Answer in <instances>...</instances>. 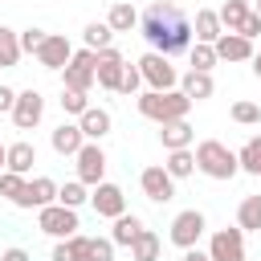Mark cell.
<instances>
[{
	"instance_id": "6da1fadb",
	"label": "cell",
	"mask_w": 261,
	"mask_h": 261,
	"mask_svg": "<svg viewBox=\"0 0 261 261\" xmlns=\"http://www.w3.org/2000/svg\"><path fill=\"white\" fill-rule=\"evenodd\" d=\"M139 33H143V41H147L155 53H167V57L188 53L192 41H196L192 16H188L179 4H171V0H155V4L139 16Z\"/></svg>"
},
{
	"instance_id": "7a4b0ae2",
	"label": "cell",
	"mask_w": 261,
	"mask_h": 261,
	"mask_svg": "<svg viewBox=\"0 0 261 261\" xmlns=\"http://www.w3.org/2000/svg\"><path fill=\"white\" fill-rule=\"evenodd\" d=\"M139 114L151 118V122H171V118H188V110L196 106L184 90H143L135 98Z\"/></svg>"
},
{
	"instance_id": "3957f363",
	"label": "cell",
	"mask_w": 261,
	"mask_h": 261,
	"mask_svg": "<svg viewBox=\"0 0 261 261\" xmlns=\"http://www.w3.org/2000/svg\"><path fill=\"white\" fill-rule=\"evenodd\" d=\"M196 171H204L208 179H220L224 184V179H232L241 171V159L220 139H204V143H196Z\"/></svg>"
},
{
	"instance_id": "277c9868",
	"label": "cell",
	"mask_w": 261,
	"mask_h": 261,
	"mask_svg": "<svg viewBox=\"0 0 261 261\" xmlns=\"http://www.w3.org/2000/svg\"><path fill=\"white\" fill-rule=\"evenodd\" d=\"M61 86L90 94V90L98 86V49H86V45H82V49H73L69 65L61 69Z\"/></svg>"
},
{
	"instance_id": "5b68a950",
	"label": "cell",
	"mask_w": 261,
	"mask_h": 261,
	"mask_svg": "<svg viewBox=\"0 0 261 261\" xmlns=\"http://www.w3.org/2000/svg\"><path fill=\"white\" fill-rule=\"evenodd\" d=\"M139 73H143V86H147V90H179V69L171 65L167 53L147 49V53L139 57Z\"/></svg>"
},
{
	"instance_id": "8992f818",
	"label": "cell",
	"mask_w": 261,
	"mask_h": 261,
	"mask_svg": "<svg viewBox=\"0 0 261 261\" xmlns=\"http://www.w3.org/2000/svg\"><path fill=\"white\" fill-rule=\"evenodd\" d=\"M37 228H41L45 237H53V241H65V237H73V232L82 228V220H77V208H65V204L57 200V204L37 208Z\"/></svg>"
},
{
	"instance_id": "52a82bcc",
	"label": "cell",
	"mask_w": 261,
	"mask_h": 261,
	"mask_svg": "<svg viewBox=\"0 0 261 261\" xmlns=\"http://www.w3.org/2000/svg\"><path fill=\"white\" fill-rule=\"evenodd\" d=\"M204 228H208L204 212H200V208H184V212H175L167 241H171L175 249H196V245H200V237H204Z\"/></svg>"
},
{
	"instance_id": "ba28073f",
	"label": "cell",
	"mask_w": 261,
	"mask_h": 261,
	"mask_svg": "<svg viewBox=\"0 0 261 261\" xmlns=\"http://www.w3.org/2000/svg\"><path fill=\"white\" fill-rule=\"evenodd\" d=\"M208 257H212V261H249V257H245V228H241V224L216 228V232L208 237Z\"/></svg>"
},
{
	"instance_id": "9c48e42d",
	"label": "cell",
	"mask_w": 261,
	"mask_h": 261,
	"mask_svg": "<svg viewBox=\"0 0 261 261\" xmlns=\"http://www.w3.org/2000/svg\"><path fill=\"white\" fill-rule=\"evenodd\" d=\"M8 118H12V126H16V130H37V126H41V118H45V94H41V90H33V86H29V90H20V94H16V106H12V114H8Z\"/></svg>"
},
{
	"instance_id": "30bf717a",
	"label": "cell",
	"mask_w": 261,
	"mask_h": 261,
	"mask_svg": "<svg viewBox=\"0 0 261 261\" xmlns=\"http://www.w3.org/2000/svg\"><path fill=\"white\" fill-rule=\"evenodd\" d=\"M139 188H143V196H147L151 204H167V200H175V175H171L163 163L143 167V171H139Z\"/></svg>"
},
{
	"instance_id": "8fae6325",
	"label": "cell",
	"mask_w": 261,
	"mask_h": 261,
	"mask_svg": "<svg viewBox=\"0 0 261 261\" xmlns=\"http://www.w3.org/2000/svg\"><path fill=\"white\" fill-rule=\"evenodd\" d=\"M73 163H77V179L86 188H94V184L106 179V151H102V143H90L86 139V147L73 155Z\"/></svg>"
},
{
	"instance_id": "7c38bea8",
	"label": "cell",
	"mask_w": 261,
	"mask_h": 261,
	"mask_svg": "<svg viewBox=\"0 0 261 261\" xmlns=\"http://www.w3.org/2000/svg\"><path fill=\"white\" fill-rule=\"evenodd\" d=\"M90 204H94V212L106 216V220H114V216L126 212V196H122V188L110 184V179H102V184L90 188Z\"/></svg>"
},
{
	"instance_id": "4fadbf2b",
	"label": "cell",
	"mask_w": 261,
	"mask_h": 261,
	"mask_svg": "<svg viewBox=\"0 0 261 261\" xmlns=\"http://www.w3.org/2000/svg\"><path fill=\"white\" fill-rule=\"evenodd\" d=\"M69 57H73V45H69V37H65V33H49V37H45V45L37 49V61H41L45 69H65V65H69Z\"/></svg>"
},
{
	"instance_id": "5bb4252c",
	"label": "cell",
	"mask_w": 261,
	"mask_h": 261,
	"mask_svg": "<svg viewBox=\"0 0 261 261\" xmlns=\"http://www.w3.org/2000/svg\"><path fill=\"white\" fill-rule=\"evenodd\" d=\"M122 69H126V57H122V53H118L114 45L98 49V86H102V90H114V94H118Z\"/></svg>"
},
{
	"instance_id": "9a60e30c",
	"label": "cell",
	"mask_w": 261,
	"mask_h": 261,
	"mask_svg": "<svg viewBox=\"0 0 261 261\" xmlns=\"http://www.w3.org/2000/svg\"><path fill=\"white\" fill-rule=\"evenodd\" d=\"M57 179H49V175H33L29 179V188H24V196L16 200V208H45V204H57Z\"/></svg>"
},
{
	"instance_id": "2e32d148",
	"label": "cell",
	"mask_w": 261,
	"mask_h": 261,
	"mask_svg": "<svg viewBox=\"0 0 261 261\" xmlns=\"http://www.w3.org/2000/svg\"><path fill=\"white\" fill-rule=\"evenodd\" d=\"M212 45H216V57L220 61H253V53H257L245 33H220Z\"/></svg>"
},
{
	"instance_id": "e0dca14e",
	"label": "cell",
	"mask_w": 261,
	"mask_h": 261,
	"mask_svg": "<svg viewBox=\"0 0 261 261\" xmlns=\"http://www.w3.org/2000/svg\"><path fill=\"white\" fill-rule=\"evenodd\" d=\"M77 126H82V135H86L90 143H102V139L110 135L114 118H110V110H106V106H86V114L77 118Z\"/></svg>"
},
{
	"instance_id": "ac0fdd59",
	"label": "cell",
	"mask_w": 261,
	"mask_h": 261,
	"mask_svg": "<svg viewBox=\"0 0 261 261\" xmlns=\"http://www.w3.org/2000/svg\"><path fill=\"white\" fill-rule=\"evenodd\" d=\"M159 143H163V151H179V147L196 143V130L188 118H171V122H159Z\"/></svg>"
},
{
	"instance_id": "d6986e66",
	"label": "cell",
	"mask_w": 261,
	"mask_h": 261,
	"mask_svg": "<svg viewBox=\"0 0 261 261\" xmlns=\"http://www.w3.org/2000/svg\"><path fill=\"white\" fill-rule=\"evenodd\" d=\"M49 147L57 151V155H65V159H73L82 147H86V135H82V126L77 122H61L53 135H49Z\"/></svg>"
},
{
	"instance_id": "ffe728a7",
	"label": "cell",
	"mask_w": 261,
	"mask_h": 261,
	"mask_svg": "<svg viewBox=\"0 0 261 261\" xmlns=\"http://www.w3.org/2000/svg\"><path fill=\"white\" fill-rule=\"evenodd\" d=\"M179 90H184L192 102H208V98L216 94V82H212L208 69H188V73H179Z\"/></svg>"
},
{
	"instance_id": "44dd1931",
	"label": "cell",
	"mask_w": 261,
	"mask_h": 261,
	"mask_svg": "<svg viewBox=\"0 0 261 261\" xmlns=\"http://www.w3.org/2000/svg\"><path fill=\"white\" fill-rule=\"evenodd\" d=\"M147 224H143V216H135V212H122V216H114V228H110V241L114 245H122V249H130L135 241H139V232H143Z\"/></svg>"
},
{
	"instance_id": "7402d4cb",
	"label": "cell",
	"mask_w": 261,
	"mask_h": 261,
	"mask_svg": "<svg viewBox=\"0 0 261 261\" xmlns=\"http://www.w3.org/2000/svg\"><path fill=\"white\" fill-rule=\"evenodd\" d=\"M139 8L130 4V0H114L110 4V12H106V24L114 29V33H130V29H139Z\"/></svg>"
},
{
	"instance_id": "603a6c76",
	"label": "cell",
	"mask_w": 261,
	"mask_h": 261,
	"mask_svg": "<svg viewBox=\"0 0 261 261\" xmlns=\"http://www.w3.org/2000/svg\"><path fill=\"white\" fill-rule=\"evenodd\" d=\"M192 33H196V41H216L220 33H224V24H220V12L216 8H196V16H192Z\"/></svg>"
},
{
	"instance_id": "cb8c5ba5",
	"label": "cell",
	"mask_w": 261,
	"mask_h": 261,
	"mask_svg": "<svg viewBox=\"0 0 261 261\" xmlns=\"http://www.w3.org/2000/svg\"><path fill=\"white\" fill-rule=\"evenodd\" d=\"M33 163H37V147H33L29 139H16V143H8V171H16V175H29V171H33Z\"/></svg>"
},
{
	"instance_id": "d4e9b609",
	"label": "cell",
	"mask_w": 261,
	"mask_h": 261,
	"mask_svg": "<svg viewBox=\"0 0 261 261\" xmlns=\"http://www.w3.org/2000/svg\"><path fill=\"white\" fill-rule=\"evenodd\" d=\"M20 33L16 29H8V24H0V69H16L20 65Z\"/></svg>"
},
{
	"instance_id": "484cf974",
	"label": "cell",
	"mask_w": 261,
	"mask_h": 261,
	"mask_svg": "<svg viewBox=\"0 0 261 261\" xmlns=\"http://www.w3.org/2000/svg\"><path fill=\"white\" fill-rule=\"evenodd\" d=\"M159 253H163V241H159V232H151V228H143L139 241L130 245V261H159Z\"/></svg>"
},
{
	"instance_id": "4316f807",
	"label": "cell",
	"mask_w": 261,
	"mask_h": 261,
	"mask_svg": "<svg viewBox=\"0 0 261 261\" xmlns=\"http://www.w3.org/2000/svg\"><path fill=\"white\" fill-rule=\"evenodd\" d=\"M216 12H220V24H224V33H237L253 8H249V0H224Z\"/></svg>"
},
{
	"instance_id": "83f0119b",
	"label": "cell",
	"mask_w": 261,
	"mask_h": 261,
	"mask_svg": "<svg viewBox=\"0 0 261 261\" xmlns=\"http://www.w3.org/2000/svg\"><path fill=\"white\" fill-rule=\"evenodd\" d=\"M82 45H86V49H106V45H114V29H110L106 20H90V24L82 29Z\"/></svg>"
},
{
	"instance_id": "f1b7e54d",
	"label": "cell",
	"mask_w": 261,
	"mask_h": 261,
	"mask_svg": "<svg viewBox=\"0 0 261 261\" xmlns=\"http://www.w3.org/2000/svg\"><path fill=\"white\" fill-rule=\"evenodd\" d=\"M175 179H188L192 171H196V151L192 147H179V151H167V163H163Z\"/></svg>"
},
{
	"instance_id": "f546056e",
	"label": "cell",
	"mask_w": 261,
	"mask_h": 261,
	"mask_svg": "<svg viewBox=\"0 0 261 261\" xmlns=\"http://www.w3.org/2000/svg\"><path fill=\"white\" fill-rule=\"evenodd\" d=\"M237 224L245 232H261V196H245L237 208Z\"/></svg>"
},
{
	"instance_id": "4dcf8cb0",
	"label": "cell",
	"mask_w": 261,
	"mask_h": 261,
	"mask_svg": "<svg viewBox=\"0 0 261 261\" xmlns=\"http://www.w3.org/2000/svg\"><path fill=\"white\" fill-rule=\"evenodd\" d=\"M237 159H241V171L257 175V171H261V135H249V139H245V147L237 151Z\"/></svg>"
},
{
	"instance_id": "1f68e13d",
	"label": "cell",
	"mask_w": 261,
	"mask_h": 261,
	"mask_svg": "<svg viewBox=\"0 0 261 261\" xmlns=\"http://www.w3.org/2000/svg\"><path fill=\"white\" fill-rule=\"evenodd\" d=\"M188 61H192V69H208V73H212V65H216L220 57H216V45H208V41H192Z\"/></svg>"
},
{
	"instance_id": "d6a6232c",
	"label": "cell",
	"mask_w": 261,
	"mask_h": 261,
	"mask_svg": "<svg viewBox=\"0 0 261 261\" xmlns=\"http://www.w3.org/2000/svg\"><path fill=\"white\" fill-rule=\"evenodd\" d=\"M57 200H61L65 208H82V204L90 200V188H86L82 179H69V184H61V188H57Z\"/></svg>"
},
{
	"instance_id": "836d02e7",
	"label": "cell",
	"mask_w": 261,
	"mask_h": 261,
	"mask_svg": "<svg viewBox=\"0 0 261 261\" xmlns=\"http://www.w3.org/2000/svg\"><path fill=\"white\" fill-rule=\"evenodd\" d=\"M228 118H232V122H241V126H257V122H261V106H257V102H249V98H241V102H232Z\"/></svg>"
},
{
	"instance_id": "e575fe53",
	"label": "cell",
	"mask_w": 261,
	"mask_h": 261,
	"mask_svg": "<svg viewBox=\"0 0 261 261\" xmlns=\"http://www.w3.org/2000/svg\"><path fill=\"white\" fill-rule=\"evenodd\" d=\"M24 188H29V175H16V171H0V196L4 200H20L24 196Z\"/></svg>"
},
{
	"instance_id": "d590c367",
	"label": "cell",
	"mask_w": 261,
	"mask_h": 261,
	"mask_svg": "<svg viewBox=\"0 0 261 261\" xmlns=\"http://www.w3.org/2000/svg\"><path fill=\"white\" fill-rule=\"evenodd\" d=\"M57 102H61V110H65V114H73V118H82V114H86V106H90V98H86L82 90H69V86H61V98H57Z\"/></svg>"
},
{
	"instance_id": "8d00e7d4",
	"label": "cell",
	"mask_w": 261,
	"mask_h": 261,
	"mask_svg": "<svg viewBox=\"0 0 261 261\" xmlns=\"http://www.w3.org/2000/svg\"><path fill=\"white\" fill-rule=\"evenodd\" d=\"M118 94H126V98H139V94H143V73H139V65H126V69H122Z\"/></svg>"
},
{
	"instance_id": "74e56055",
	"label": "cell",
	"mask_w": 261,
	"mask_h": 261,
	"mask_svg": "<svg viewBox=\"0 0 261 261\" xmlns=\"http://www.w3.org/2000/svg\"><path fill=\"white\" fill-rule=\"evenodd\" d=\"M114 241L110 237H90V261H114Z\"/></svg>"
},
{
	"instance_id": "f35d334b",
	"label": "cell",
	"mask_w": 261,
	"mask_h": 261,
	"mask_svg": "<svg viewBox=\"0 0 261 261\" xmlns=\"http://www.w3.org/2000/svg\"><path fill=\"white\" fill-rule=\"evenodd\" d=\"M45 37H49V33H45V29H24V33H20V49H24V53H33V57H37V49H41V45H45Z\"/></svg>"
},
{
	"instance_id": "ab89813d",
	"label": "cell",
	"mask_w": 261,
	"mask_h": 261,
	"mask_svg": "<svg viewBox=\"0 0 261 261\" xmlns=\"http://www.w3.org/2000/svg\"><path fill=\"white\" fill-rule=\"evenodd\" d=\"M237 33H245V37H249V41H257V37H261V12H257V8H253V12H249V16H245V24H241V29H237Z\"/></svg>"
},
{
	"instance_id": "60d3db41",
	"label": "cell",
	"mask_w": 261,
	"mask_h": 261,
	"mask_svg": "<svg viewBox=\"0 0 261 261\" xmlns=\"http://www.w3.org/2000/svg\"><path fill=\"white\" fill-rule=\"evenodd\" d=\"M49 261H77V257H73V245H69V237L53 245V253H49Z\"/></svg>"
},
{
	"instance_id": "b9f144b4",
	"label": "cell",
	"mask_w": 261,
	"mask_h": 261,
	"mask_svg": "<svg viewBox=\"0 0 261 261\" xmlns=\"http://www.w3.org/2000/svg\"><path fill=\"white\" fill-rule=\"evenodd\" d=\"M16 94H20V90H12V86H0V114H12V106H16Z\"/></svg>"
},
{
	"instance_id": "7bdbcfd3",
	"label": "cell",
	"mask_w": 261,
	"mask_h": 261,
	"mask_svg": "<svg viewBox=\"0 0 261 261\" xmlns=\"http://www.w3.org/2000/svg\"><path fill=\"white\" fill-rule=\"evenodd\" d=\"M0 261H33V257H29V249L12 245V249H4V253H0Z\"/></svg>"
},
{
	"instance_id": "ee69618b",
	"label": "cell",
	"mask_w": 261,
	"mask_h": 261,
	"mask_svg": "<svg viewBox=\"0 0 261 261\" xmlns=\"http://www.w3.org/2000/svg\"><path fill=\"white\" fill-rule=\"evenodd\" d=\"M184 261H212V257L200 253V249H184Z\"/></svg>"
},
{
	"instance_id": "f6af8a7d",
	"label": "cell",
	"mask_w": 261,
	"mask_h": 261,
	"mask_svg": "<svg viewBox=\"0 0 261 261\" xmlns=\"http://www.w3.org/2000/svg\"><path fill=\"white\" fill-rule=\"evenodd\" d=\"M249 65H253V77H261V53H253V61H249Z\"/></svg>"
},
{
	"instance_id": "bcb514c9",
	"label": "cell",
	"mask_w": 261,
	"mask_h": 261,
	"mask_svg": "<svg viewBox=\"0 0 261 261\" xmlns=\"http://www.w3.org/2000/svg\"><path fill=\"white\" fill-rule=\"evenodd\" d=\"M0 171H8V147L0 143Z\"/></svg>"
},
{
	"instance_id": "7dc6e473",
	"label": "cell",
	"mask_w": 261,
	"mask_h": 261,
	"mask_svg": "<svg viewBox=\"0 0 261 261\" xmlns=\"http://www.w3.org/2000/svg\"><path fill=\"white\" fill-rule=\"evenodd\" d=\"M257 12H261V0H257Z\"/></svg>"
},
{
	"instance_id": "c3c4849f",
	"label": "cell",
	"mask_w": 261,
	"mask_h": 261,
	"mask_svg": "<svg viewBox=\"0 0 261 261\" xmlns=\"http://www.w3.org/2000/svg\"><path fill=\"white\" fill-rule=\"evenodd\" d=\"M257 175H261V171H257Z\"/></svg>"
}]
</instances>
